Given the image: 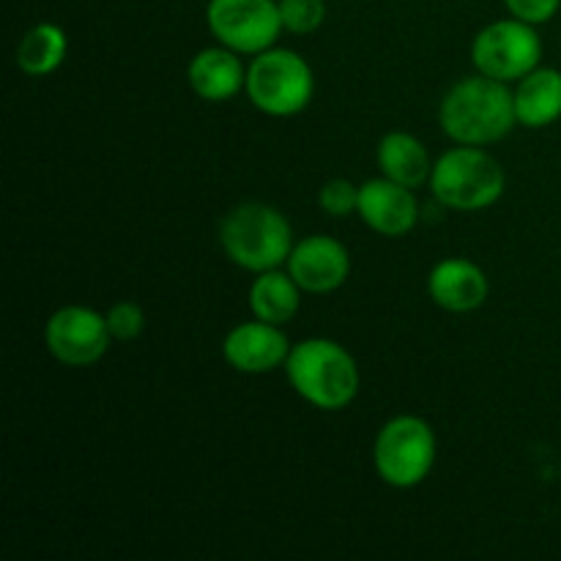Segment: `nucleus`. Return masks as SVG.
<instances>
[{
  "label": "nucleus",
  "mask_w": 561,
  "mask_h": 561,
  "mask_svg": "<svg viewBox=\"0 0 561 561\" xmlns=\"http://www.w3.org/2000/svg\"><path fill=\"white\" fill-rule=\"evenodd\" d=\"M427 184L442 206L455 211H485L502 201L507 175L499 159L482 146H458L433 162Z\"/></svg>",
  "instance_id": "obj_4"
},
{
  "label": "nucleus",
  "mask_w": 561,
  "mask_h": 561,
  "mask_svg": "<svg viewBox=\"0 0 561 561\" xmlns=\"http://www.w3.org/2000/svg\"><path fill=\"white\" fill-rule=\"evenodd\" d=\"M356 214L373 233L383 239H403L420 222V201L411 186L387 179H370L359 186Z\"/></svg>",
  "instance_id": "obj_11"
},
{
  "label": "nucleus",
  "mask_w": 561,
  "mask_h": 561,
  "mask_svg": "<svg viewBox=\"0 0 561 561\" xmlns=\"http://www.w3.org/2000/svg\"><path fill=\"white\" fill-rule=\"evenodd\" d=\"M104 318H107V329L110 334H113L115 343H131V340L140 337L142 329H146V312H142V307L137 305V301L129 299L115 301V305L104 312Z\"/></svg>",
  "instance_id": "obj_21"
},
{
  "label": "nucleus",
  "mask_w": 561,
  "mask_h": 561,
  "mask_svg": "<svg viewBox=\"0 0 561 561\" xmlns=\"http://www.w3.org/2000/svg\"><path fill=\"white\" fill-rule=\"evenodd\" d=\"M376 159L381 175L403 186H411V190L431 181V153H427L425 142L420 137L409 135V131H389V135H383L376 148Z\"/></svg>",
  "instance_id": "obj_16"
},
{
  "label": "nucleus",
  "mask_w": 561,
  "mask_h": 561,
  "mask_svg": "<svg viewBox=\"0 0 561 561\" xmlns=\"http://www.w3.org/2000/svg\"><path fill=\"white\" fill-rule=\"evenodd\" d=\"M515 115L526 129H546L561 118V71L537 66L518 80L515 88Z\"/></svg>",
  "instance_id": "obj_15"
},
{
  "label": "nucleus",
  "mask_w": 561,
  "mask_h": 561,
  "mask_svg": "<svg viewBox=\"0 0 561 561\" xmlns=\"http://www.w3.org/2000/svg\"><path fill=\"white\" fill-rule=\"evenodd\" d=\"M290 340L283 327L266 321H247L230 329L222 340V356L233 370L247 376H263L277 367H285L290 354Z\"/></svg>",
  "instance_id": "obj_12"
},
{
  "label": "nucleus",
  "mask_w": 561,
  "mask_h": 561,
  "mask_svg": "<svg viewBox=\"0 0 561 561\" xmlns=\"http://www.w3.org/2000/svg\"><path fill=\"white\" fill-rule=\"evenodd\" d=\"M301 294L288 268H268L261 272L250 285V310L257 321L274 323V327H288L301 307Z\"/></svg>",
  "instance_id": "obj_17"
},
{
  "label": "nucleus",
  "mask_w": 561,
  "mask_h": 561,
  "mask_svg": "<svg viewBox=\"0 0 561 561\" xmlns=\"http://www.w3.org/2000/svg\"><path fill=\"white\" fill-rule=\"evenodd\" d=\"M186 82L203 102H228L247 88V66L241 64L239 53L217 44L192 55L186 66Z\"/></svg>",
  "instance_id": "obj_14"
},
{
  "label": "nucleus",
  "mask_w": 561,
  "mask_h": 561,
  "mask_svg": "<svg viewBox=\"0 0 561 561\" xmlns=\"http://www.w3.org/2000/svg\"><path fill=\"white\" fill-rule=\"evenodd\" d=\"M69 53V36L55 22H38L16 44V66L27 77H47L60 69Z\"/></svg>",
  "instance_id": "obj_18"
},
{
  "label": "nucleus",
  "mask_w": 561,
  "mask_h": 561,
  "mask_svg": "<svg viewBox=\"0 0 561 561\" xmlns=\"http://www.w3.org/2000/svg\"><path fill=\"white\" fill-rule=\"evenodd\" d=\"M318 206H321L323 214L334 219H343L356 214V206H359V186L348 179H332L321 186L318 192Z\"/></svg>",
  "instance_id": "obj_20"
},
{
  "label": "nucleus",
  "mask_w": 561,
  "mask_h": 561,
  "mask_svg": "<svg viewBox=\"0 0 561 561\" xmlns=\"http://www.w3.org/2000/svg\"><path fill=\"white\" fill-rule=\"evenodd\" d=\"M427 294L447 312H474L488 301L491 283L474 261L444 257L427 274Z\"/></svg>",
  "instance_id": "obj_13"
},
{
  "label": "nucleus",
  "mask_w": 561,
  "mask_h": 561,
  "mask_svg": "<svg viewBox=\"0 0 561 561\" xmlns=\"http://www.w3.org/2000/svg\"><path fill=\"white\" fill-rule=\"evenodd\" d=\"M438 442L422 416L400 414L383 422L373 442V466L389 488L409 491L422 485L436 466Z\"/></svg>",
  "instance_id": "obj_6"
},
{
  "label": "nucleus",
  "mask_w": 561,
  "mask_h": 561,
  "mask_svg": "<svg viewBox=\"0 0 561 561\" xmlns=\"http://www.w3.org/2000/svg\"><path fill=\"white\" fill-rule=\"evenodd\" d=\"M285 376L301 400L318 411H343L362 387L359 365L343 345L329 337H307L290 348Z\"/></svg>",
  "instance_id": "obj_2"
},
{
  "label": "nucleus",
  "mask_w": 561,
  "mask_h": 561,
  "mask_svg": "<svg viewBox=\"0 0 561 561\" xmlns=\"http://www.w3.org/2000/svg\"><path fill=\"white\" fill-rule=\"evenodd\" d=\"M504 5H507L510 16H518L529 25H542L559 14L561 0H504Z\"/></svg>",
  "instance_id": "obj_22"
},
{
  "label": "nucleus",
  "mask_w": 561,
  "mask_h": 561,
  "mask_svg": "<svg viewBox=\"0 0 561 561\" xmlns=\"http://www.w3.org/2000/svg\"><path fill=\"white\" fill-rule=\"evenodd\" d=\"M252 107L272 118H290L310 107L316 93V75L307 58L285 47L252 55L247 66V88Z\"/></svg>",
  "instance_id": "obj_5"
},
{
  "label": "nucleus",
  "mask_w": 561,
  "mask_h": 561,
  "mask_svg": "<svg viewBox=\"0 0 561 561\" xmlns=\"http://www.w3.org/2000/svg\"><path fill=\"white\" fill-rule=\"evenodd\" d=\"M113 334L107 318L85 305H66L44 323V345L64 367H91L107 354Z\"/></svg>",
  "instance_id": "obj_9"
},
{
  "label": "nucleus",
  "mask_w": 561,
  "mask_h": 561,
  "mask_svg": "<svg viewBox=\"0 0 561 561\" xmlns=\"http://www.w3.org/2000/svg\"><path fill=\"white\" fill-rule=\"evenodd\" d=\"M206 25L222 47L239 55L266 53L285 31L279 0H208Z\"/></svg>",
  "instance_id": "obj_8"
},
{
  "label": "nucleus",
  "mask_w": 561,
  "mask_h": 561,
  "mask_svg": "<svg viewBox=\"0 0 561 561\" xmlns=\"http://www.w3.org/2000/svg\"><path fill=\"white\" fill-rule=\"evenodd\" d=\"M542 60V38L537 25L507 16L482 27L471 42V64L493 80H524Z\"/></svg>",
  "instance_id": "obj_7"
},
{
  "label": "nucleus",
  "mask_w": 561,
  "mask_h": 561,
  "mask_svg": "<svg viewBox=\"0 0 561 561\" xmlns=\"http://www.w3.org/2000/svg\"><path fill=\"white\" fill-rule=\"evenodd\" d=\"M438 124L458 146H491L518 126L515 91L507 82L471 75L455 82L438 104Z\"/></svg>",
  "instance_id": "obj_1"
},
{
  "label": "nucleus",
  "mask_w": 561,
  "mask_h": 561,
  "mask_svg": "<svg viewBox=\"0 0 561 561\" xmlns=\"http://www.w3.org/2000/svg\"><path fill=\"white\" fill-rule=\"evenodd\" d=\"M219 244L230 263L261 274L285 266L296 241L279 208L268 203H241L219 222Z\"/></svg>",
  "instance_id": "obj_3"
},
{
  "label": "nucleus",
  "mask_w": 561,
  "mask_h": 561,
  "mask_svg": "<svg viewBox=\"0 0 561 561\" xmlns=\"http://www.w3.org/2000/svg\"><path fill=\"white\" fill-rule=\"evenodd\" d=\"M283 27L294 36H310L327 20V0H279Z\"/></svg>",
  "instance_id": "obj_19"
},
{
  "label": "nucleus",
  "mask_w": 561,
  "mask_h": 561,
  "mask_svg": "<svg viewBox=\"0 0 561 561\" xmlns=\"http://www.w3.org/2000/svg\"><path fill=\"white\" fill-rule=\"evenodd\" d=\"M285 268L305 294H332L351 277V252L332 236H307L296 241Z\"/></svg>",
  "instance_id": "obj_10"
}]
</instances>
